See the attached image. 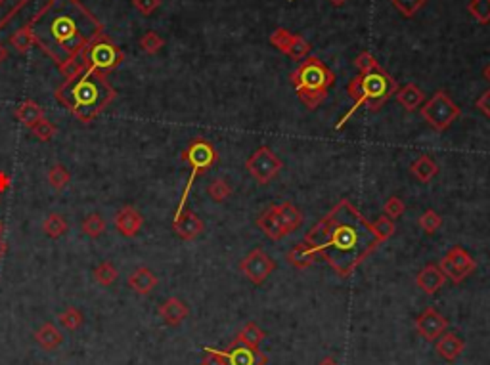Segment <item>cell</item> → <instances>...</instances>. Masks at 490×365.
Wrapping results in <instances>:
<instances>
[{
    "label": "cell",
    "mask_w": 490,
    "mask_h": 365,
    "mask_svg": "<svg viewBox=\"0 0 490 365\" xmlns=\"http://www.w3.org/2000/svg\"><path fill=\"white\" fill-rule=\"evenodd\" d=\"M355 65L360 73H370V71L381 68L380 63H377V60H375L374 55L370 54V52H360V54L356 55Z\"/></svg>",
    "instance_id": "cell-45"
},
{
    "label": "cell",
    "mask_w": 490,
    "mask_h": 365,
    "mask_svg": "<svg viewBox=\"0 0 490 365\" xmlns=\"http://www.w3.org/2000/svg\"><path fill=\"white\" fill-rule=\"evenodd\" d=\"M224 356H226V365H266L269 364V358L259 350H253V348H247L245 344L238 342L234 339L230 342V347L224 350Z\"/></svg>",
    "instance_id": "cell-12"
},
{
    "label": "cell",
    "mask_w": 490,
    "mask_h": 365,
    "mask_svg": "<svg viewBox=\"0 0 490 365\" xmlns=\"http://www.w3.org/2000/svg\"><path fill=\"white\" fill-rule=\"evenodd\" d=\"M58 319H60L61 325L68 329V331H77V329L83 327V323H85L83 312H80L79 308H75V306H68V308L58 316Z\"/></svg>",
    "instance_id": "cell-31"
},
{
    "label": "cell",
    "mask_w": 490,
    "mask_h": 365,
    "mask_svg": "<svg viewBox=\"0 0 490 365\" xmlns=\"http://www.w3.org/2000/svg\"><path fill=\"white\" fill-rule=\"evenodd\" d=\"M318 365H339V364H337V361L333 358H324V359H322V361H320Z\"/></svg>",
    "instance_id": "cell-53"
},
{
    "label": "cell",
    "mask_w": 490,
    "mask_h": 365,
    "mask_svg": "<svg viewBox=\"0 0 490 365\" xmlns=\"http://www.w3.org/2000/svg\"><path fill=\"white\" fill-rule=\"evenodd\" d=\"M14 115L24 127L33 128L41 119H44V110L35 100H24L21 104L14 110Z\"/></svg>",
    "instance_id": "cell-21"
},
{
    "label": "cell",
    "mask_w": 490,
    "mask_h": 365,
    "mask_svg": "<svg viewBox=\"0 0 490 365\" xmlns=\"http://www.w3.org/2000/svg\"><path fill=\"white\" fill-rule=\"evenodd\" d=\"M372 228H374V236L380 243L387 241V239L391 238L392 233H395V230H397L395 220H391L389 216H385V214L375 220V224H372Z\"/></svg>",
    "instance_id": "cell-35"
},
{
    "label": "cell",
    "mask_w": 490,
    "mask_h": 365,
    "mask_svg": "<svg viewBox=\"0 0 490 365\" xmlns=\"http://www.w3.org/2000/svg\"><path fill=\"white\" fill-rule=\"evenodd\" d=\"M447 283V275L442 274V270L437 264H427L425 268L416 275V285L419 291L425 295H435L442 289V285Z\"/></svg>",
    "instance_id": "cell-15"
},
{
    "label": "cell",
    "mask_w": 490,
    "mask_h": 365,
    "mask_svg": "<svg viewBox=\"0 0 490 365\" xmlns=\"http://www.w3.org/2000/svg\"><path fill=\"white\" fill-rule=\"evenodd\" d=\"M56 100L80 122H92L96 117L110 107L117 97L115 88L110 85L108 75L94 69H85L83 73L69 77L56 88Z\"/></svg>",
    "instance_id": "cell-3"
},
{
    "label": "cell",
    "mask_w": 490,
    "mask_h": 365,
    "mask_svg": "<svg viewBox=\"0 0 490 365\" xmlns=\"http://www.w3.org/2000/svg\"><path fill=\"white\" fill-rule=\"evenodd\" d=\"M27 2L29 0H0V27H4Z\"/></svg>",
    "instance_id": "cell-36"
},
{
    "label": "cell",
    "mask_w": 490,
    "mask_h": 365,
    "mask_svg": "<svg viewBox=\"0 0 490 365\" xmlns=\"http://www.w3.org/2000/svg\"><path fill=\"white\" fill-rule=\"evenodd\" d=\"M483 75H484V77H486V80H489V83H490V63H489V65H486V68H484Z\"/></svg>",
    "instance_id": "cell-55"
},
{
    "label": "cell",
    "mask_w": 490,
    "mask_h": 365,
    "mask_svg": "<svg viewBox=\"0 0 490 365\" xmlns=\"http://www.w3.org/2000/svg\"><path fill=\"white\" fill-rule=\"evenodd\" d=\"M203 228H205L203 220L194 211H188V208H184V213L180 216L172 218V230L184 241H194V239L199 238L203 233Z\"/></svg>",
    "instance_id": "cell-13"
},
{
    "label": "cell",
    "mask_w": 490,
    "mask_h": 365,
    "mask_svg": "<svg viewBox=\"0 0 490 365\" xmlns=\"http://www.w3.org/2000/svg\"><path fill=\"white\" fill-rule=\"evenodd\" d=\"M207 194L213 201L222 203V201H226L228 197L232 195V186H230L224 178H214L213 182L209 184Z\"/></svg>",
    "instance_id": "cell-33"
},
{
    "label": "cell",
    "mask_w": 490,
    "mask_h": 365,
    "mask_svg": "<svg viewBox=\"0 0 490 365\" xmlns=\"http://www.w3.org/2000/svg\"><path fill=\"white\" fill-rule=\"evenodd\" d=\"M289 2H291V0H289Z\"/></svg>",
    "instance_id": "cell-57"
},
{
    "label": "cell",
    "mask_w": 490,
    "mask_h": 365,
    "mask_svg": "<svg viewBox=\"0 0 490 365\" xmlns=\"http://www.w3.org/2000/svg\"><path fill=\"white\" fill-rule=\"evenodd\" d=\"M295 94L305 104L306 110H318L328 97L330 86L335 83V73L320 58L308 55L299 63V68L289 75Z\"/></svg>",
    "instance_id": "cell-5"
},
{
    "label": "cell",
    "mask_w": 490,
    "mask_h": 365,
    "mask_svg": "<svg viewBox=\"0 0 490 365\" xmlns=\"http://www.w3.org/2000/svg\"><path fill=\"white\" fill-rule=\"evenodd\" d=\"M391 4L406 18H414L427 4V0H391Z\"/></svg>",
    "instance_id": "cell-42"
},
{
    "label": "cell",
    "mask_w": 490,
    "mask_h": 365,
    "mask_svg": "<svg viewBox=\"0 0 490 365\" xmlns=\"http://www.w3.org/2000/svg\"><path fill=\"white\" fill-rule=\"evenodd\" d=\"M69 230V224L68 220L63 218L61 214L58 213H52L46 216V220L43 222V231L48 236L50 239H58L61 238L66 231Z\"/></svg>",
    "instance_id": "cell-29"
},
{
    "label": "cell",
    "mask_w": 490,
    "mask_h": 365,
    "mask_svg": "<svg viewBox=\"0 0 490 365\" xmlns=\"http://www.w3.org/2000/svg\"><path fill=\"white\" fill-rule=\"evenodd\" d=\"M467 10L479 23H490V0H471Z\"/></svg>",
    "instance_id": "cell-41"
},
{
    "label": "cell",
    "mask_w": 490,
    "mask_h": 365,
    "mask_svg": "<svg viewBox=\"0 0 490 365\" xmlns=\"http://www.w3.org/2000/svg\"><path fill=\"white\" fill-rule=\"evenodd\" d=\"M311 43L308 41H305V38L301 37V35H293V41H291V46H289L288 50V55L289 58H293L295 61H303L308 58V54H311Z\"/></svg>",
    "instance_id": "cell-39"
},
{
    "label": "cell",
    "mask_w": 490,
    "mask_h": 365,
    "mask_svg": "<svg viewBox=\"0 0 490 365\" xmlns=\"http://www.w3.org/2000/svg\"><path fill=\"white\" fill-rule=\"evenodd\" d=\"M395 96H397L398 104L402 105L406 111L419 110L423 105V102H425V94H423L422 88L414 85V83L402 86V88H398Z\"/></svg>",
    "instance_id": "cell-22"
},
{
    "label": "cell",
    "mask_w": 490,
    "mask_h": 365,
    "mask_svg": "<svg viewBox=\"0 0 490 365\" xmlns=\"http://www.w3.org/2000/svg\"><path fill=\"white\" fill-rule=\"evenodd\" d=\"M92 275H94V281H96L98 285L111 287L117 281V277H119V270L115 268V264H113V262L104 260V262H100L98 266L94 268Z\"/></svg>",
    "instance_id": "cell-28"
},
{
    "label": "cell",
    "mask_w": 490,
    "mask_h": 365,
    "mask_svg": "<svg viewBox=\"0 0 490 365\" xmlns=\"http://www.w3.org/2000/svg\"><path fill=\"white\" fill-rule=\"evenodd\" d=\"M437 352H439V356H441L442 359H447V361H456V359L464 354V348H466V342L462 341L458 335H454V333H442L439 339H437Z\"/></svg>",
    "instance_id": "cell-18"
},
{
    "label": "cell",
    "mask_w": 490,
    "mask_h": 365,
    "mask_svg": "<svg viewBox=\"0 0 490 365\" xmlns=\"http://www.w3.org/2000/svg\"><path fill=\"white\" fill-rule=\"evenodd\" d=\"M448 319L442 316L441 312L435 310L433 306H429L417 316L416 319V331L417 335L422 337L423 341L435 342L442 333H447Z\"/></svg>",
    "instance_id": "cell-11"
},
{
    "label": "cell",
    "mask_w": 490,
    "mask_h": 365,
    "mask_svg": "<svg viewBox=\"0 0 490 365\" xmlns=\"http://www.w3.org/2000/svg\"><path fill=\"white\" fill-rule=\"evenodd\" d=\"M157 283H160L157 275L153 274L150 268H146V266L136 268L135 272L129 275V280H127V285H129L130 291H135L136 295H140V297L150 295V292L157 287Z\"/></svg>",
    "instance_id": "cell-17"
},
{
    "label": "cell",
    "mask_w": 490,
    "mask_h": 365,
    "mask_svg": "<svg viewBox=\"0 0 490 365\" xmlns=\"http://www.w3.org/2000/svg\"><path fill=\"white\" fill-rule=\"evenodd\" d=\"M410 172L419 182H431L439 174V164L429 155H422L410 164Z\"/></svg>",
    "instance_id": "cell-26"
},
{
    "label": "cell",
    "mask_w": 490,
    "mask_h": 365,
    "mask_svg": "<svg viewBox=\"0 0 490 365\" xmlns=\"http://www.w3.org/2000/svg\"><path fill=\"white\" fill-rule=\"evenodd\" d=\"M140 48L146 52V54L153 55L157 54L163 46H165V41L155 33V31H147V33H144L140 37Z\"/></svg>",
    "instance_id": "cell-38"
},
{
    "label": "cell",
    "mask_w": 490,
    "mask_h": 365,
    "mask_svg": "<svg viewBox=\"0 0 490 365\" xmlns=\"http://www.w3.org/2000/svg\"><path fill=\"white\" fill-rule=\"evenodd\" d=\"M417 224H419V228H422L425 233H435V231L441 230L442 226V216L437 211H433V208H427L425 213L419 216V220H417Z\"/></svg>",
    "instance_id": "cell-34"
},
{
    "label": "cell",
    "mask_w": 490,
    "mask_h": 365,
    "mask_svg": "<svg viewBox=\"0 0 490 365\" xmlns=\"http://www.w3.org/2000/svg\"><path fill=\"white\" fill-rule=\"evenodd\" d=\"M10 184H12V180H10V176H8L6 172L0 171V194H4L8 188H10Z\"/></svg>",
    "instance_id": "cell-50"
},
{
    "label": "cell",
    "mask_w": 490,
    "mask_h": 365,
    "mask_svg": "<svg viewBox=\"0 0 490 365\" xmlns=\"http://www.w3.org/2000/svg\"><path fill=\"white\" fill-rule=\"evenodd\" d=\"M35 341H37V344L43 350H46V352H54V350H58V348L63 344V335H61V331L58 327H56L54 323L52 322H46L43 323L41 327L35 331Z\"/></svg>",
    "instance_id": "cell-20"
},
{
    "label": "cell",
    "mask_w": 490,
    "mask_h": 365,
    "mask_svg": "<svg viewBox=\"0 0 490 365\" xmlns=\"http://www.w3.org/2000/svg\"><path fill=\"white\" fill-rule=\"evenodd\" d=\"M330 2L333 6H343L345 2H349V0H330Z\"/></svg>",
    "instance_id": "cell-54"
},
{
    "label": "cell",
    "mask_w": 490,
    "mask_h": 365,
    "mask_svg": "<svg viewBox=\"0 0 490 365\" xmlns=\"http://www.w3.org/2000/svg\"><path fill=\"white\" fill-rule=\"evenodd\" d=\"M264 339H266V333L255 322L245 323L241 331L238 333V337H236V341L245 344L247 348H253V350H259Z\"/></svg>",
    "instance_id": "cell-25"
},
{
    "label": "cell",
    "mask_w": 490,
    "mask_h": 365,
    "mask_svg": "<svg viewBox=\"0 0 490 365\" xmlns=\"http://www.w3.org/2000/svg\"><path fill=\"white\" fill-rule=\"evenodd\" d=\"M35 46L66 73L80 61L88 44L104 33V25L79 0H48L27 23Z\"/></svg>",
    "instance_id": "cell-1"
},
{
    "label": "cell",
    "mask_w": 490,
    "mask_h": 365,
    "mask_svg": "<svg viewBox=\"0 0 490 365\" xmlns=\"http://www.w3.org/2000/svg\"><path fill=\"white\" fill-rule=\"evenodd\" d=\"M257 226L263 230V233L272 241H280L286 238V233L282 230L280 218H278V205H270L257 220Z\"/></svg>",
    "instance_id": "cell-19"
},
{
    "label": "cell",
    "mask_w": 490,
    "mask_h": 365,
    "mask_svg": "<svg viewBox=\"0 0 490 365\" xmlns=\"http://www.w3.org/2000/svg\"><path fill=\"white\" fill-rule=\"evenodd\" d=\"M2 233H4V224L0 222V238H2Z\"/></svg>",
    "instance_id": "cell-56"
},
{
    "label": "cell",
    "mask_w": 490,
    "mask_h": 365,
    "mask_svg": "<svg viewBox=\"0 0 490 365\" xmlns=\"http://www.w3.org/2000/svg\"><path fill=\"white\" fill-rule=\"evenodd\" d=\"M10 44H12L16 52L19 54H25L31 46H35V41H33V35L27 27H21L19 31H16L12 37H10Z\"/></svg>",
    "instance_id": "cell-37"
},
{
    "label": "cell",
    "mask_w": 490,
    "mask_h": 365,
    "mask_svg": "<svg viewBox=\"0 0 490 365\" xmlns=\"http://www.w3.org/2000/svg\"><path fill=\"white\" fill-rule=\"evenodd\" d=\"M6 58H8V50H6V46H4V44L0 43V63H2V61L6 60Z\"/></svg>",
    "instance_id": "cell-52"
},
{
    "label": "cell",
    "mask_w": 490,
    "mask_h": 365,
    "mask_svg": "<svg viewBox=\"0 0 490 365\" xmlns=\"http://www.w3.org/2000/svg\"><path fill=\"white\" fill-rule=\"evenodd\" d=\"M405 211H406V205H405V201L400 199V197H389L385 201V205H383V214L385 216H389L391 220H397V218H400L402 214H405Z\"/></svg>",
    "instance_id": "cell-44"
},
{
    "label": "cell",
    "mask_w": 490,
    "mask_h": 365,
    "mask_svg": "<svg viewBox=\"0 0 490 365\" xmlns=\"http://www.w3.org/2000/svg\"><path fill=\"white\" fill-rule=\"evenodd\" d=\"M397 80L392 79L383 68H377L374 71H370V73H360L358 77H355L347 85V92L355 100V105L341 117V121L337 122V128L343 127L345 122L349 121L350 117L356 113V110L362 107V105H366L372 113L380 111L387 100H391L397 94Z\"/></svg>",
    "instance_id": "cell-4"
},
{
    "label": "cell",
    "mask_w": 490,
    "mask_h": 365,
    "mask_svg": "<svg viewBox=\"0 0 490 365\" xmlns=\"http://www.w3.org/2000/svg\"><path fill=\"white\" fill-rule=\"evenodd\" d=\"M113 224H115L117 231L121 233L123 238H135L138 236V231L142 230V224H144V216L140 214V211H136L132 205H127L117 211L115 218H113Z\"/></svg>",
    "instance_id": "cell-14"
},
{
    "label": "cell",
    "mask_w": 490,
    "mask_h": 365,
    "mask_svg": "<svg viewBox=\"0 0 490 365\" xmlns=\"http://www.w3.org/2000/svg\"><path fill=\"white\" fill-rule=\"evenodd\" d=\"M203 359L202 365H226V356H224V350H217V348H205L203 350Z\"/></svg>",
    "instance_id": "cell-46"
},
{
    "label": "cell",
    "mask_w": 490,
    "mask_h": 365,
    "mask_svg": "<svg viewBox=\"0 0 490 365\" xmlns=\"http://www.w3.org/2000/svg\"><path fill=\"white\" fill-rule=\"evenodd\" d=\"M291 41H293V33H289L288 29H276L272 35H270V44L276 46V48L288 54L289 46H291Z\"/></svg>",
    "instance_id": "cell-43"
},
{
    "label": "cell",
    "mask_w": 490,
    "mask_h": 365,
    "mask_svg": "<svg viewBox=\"0 0 490 365\" xmlns=\"http://www.w3.org/2000/svg\"><path fill=\"white\" fill-rule=\"evenodd\" d=\"M125 60V52L111 41L105 33H102L98 38H94L85 52L80 54V63L86 69H94L98 73H111L117 69Z\"/></svg>",
    "instance_id": "cell-7"
},
{
    "label": "cell",
    "mask_w": 490,
    "mask_h": 365,
    "mask_svg": "<svg viewBox=\"0 0 490 365\" xmlns=\"http://www.w3.org/2000/svg\"><path fill=\"white\" fill-rule=\"evenodd\" d=\"M182 161L190 164V176H188V182H186V188L182 191V197H180V203H178L177 213H174V218L180 216L186 208V203H188V197H190V191L194 188V182H196L197 176H202L205 172L213 166L217 161H219V153L214 149V146L205 138H194V140L188 144V147L182 152Z\"/></svg>",
    "instance_id": "cell-6"
},
{
    "label": "cell",
    "mask_w": 490,
    "mask_h": 365,
    "mask_svg": "<svg viewBox=\"0 0 490 365\" xmlns=\"http://www.w3.org/2000/svg\"><path fill=\"white\" fill-rule=\"evenodd\" d=\"M157 314H160L161 319L165 322V325H169V327H177V325H180L186 317L190 316V308H188V305H186L184 300H180L178 297H171L167 298L165 302L160 306Z\"/></svg>",
    "instance_id": "cell-16"
},
{
    "label": "cell",
    "mask_w": 490,
    "mask_h": 365,
    "mask_svg": "<svg viewBox=\"0 0 490 365\" xmlns=\"http://www.w3.org/2000/svg\"><path fill=\"white\" fill-rule=\"evenodd\" d=\"M245 169H247V172L251 174L253 180L259 186H266L280 174V171L283 169V163L282 159L278 157L270 147L263 146L255 149L251 153V157L245 161Z\"/></svg>",
    "instance_id": "cell-9"
},
{
    "label": "cell",
    "mask_w": 490,
    "mask_h": 365,
    "mask_svg": "<svg viewBox=\"0 0 490 365\" xmlns=\"http://www.w3.org/2000/svg\"><path fill=\"white\" fill-rule=\"evenodd\" d=\"M29 130L33 132V136L41 142H50L56 134H58V128H56V125L54 122H50L46 117L41 119V121H38L33 128H29Z\"/></svg>",
    "instance_id": "cell-40"
},
{
    "label": "cell",
    "mask_w": 490,
    "mask_h": 365,
    "mask_svg": "<svg viewBox=\"0 0 490 365\" xmlns=\"http://www.w3.org/2000/svg\"><path fill=\"white\" fill-rule=\"evenodd\" d=\"M278 218H280V224H282L286 236H291L295 230H299L303 226V213L297 207H293L291 203L278 205Z\"/></svg>",
    "instance_id": "cell-23"
},
{
    "label": "cell",
    "mask_w": 490,
    "mask_h": 365,
    "mask_svg": "<svg viewBox=\"0 0 490 365\" xmlns=\"http://www.w3.org/2000/svg\"><path fill=\"white\" fill-rule=\"evenodd\" d=\"M477 107L481 113H484V115L490 119V88L486 92H483V96L479 97Z\"/></svg>",
    "instance_id": "cell-49"
},
{
    "label": "cell",
    "mask_w": 490,
    "mask_h": 365,
    "mask_svg": "<svg viewBox=\"0 0 490 365\" xmlns=\"http://www.w3.org/2000/svg\"><path fill=\"white\" fill-rule=\"evenodd\" d=\"M419 110H422V117L425 119V122L437 132H444L462 115V110L454 104L444 90H437L433 97H429Z\"/></svg>",
    "instance_id": "cell-8"
},
{
    "label": "cell",
    "mask_w": 490,
    "mask_h": 365,
    "mask_svg": "<svg viewBox=\"0 0 490 365\" xmlns=\"http://www.w3.org/2000/svg\"><path fill=\"white\" fill-rule=\"evenodd\" d=\"M80 230H83V233H85L86 238L98 239L100 236H102V233L105 231V220L102 218L98 213H92V214H88L85 220H83Z\"/></svg>",
    "instance_id": "cell-30"
},
{
    "label": "cell",
    "mask_w": 490,
    "mask_h": 365,
    "mask_svg": "<svg viewBox=\"0 0 490 365\" xmlns=\"http://www.w3.org/2000/svg\"><path fill=\"white\" fill-rule=\"evenodd\" d=\"M48 184L56 191H61V189L68 188V184L71 182V174L69 171L63 166V164H54L52 169L48 171Z\"/></svg>",
    "instance_id": "cell-32"
},
{
    "label": "cell",
    "mask_w": 490,
    "mask_h": 365,
    "mask_svg": "<svg viewBox=\"0 0 490 365\" xmlns=\"http://www.w3.org/2000/svg\"><path fill=\"white\" fill-rule=\"evenodd\" d=\"M316 258H318V256L314 255L313 250L308 249L303 241L295 245L293 249L288 253V262L297 270H305L308 268V266H313Z\"/></svg>",
    "instance_id": "cell-27"
},
{
    "label": "cell",
    "mask_w": 490,
    "mask_h": 365,
    "mask_svg": "<svg viewBox=\"0 0 490 365\" xmlns=\"http://www.w3.org/2000/svg\"><path fill=\"white\" fill-rule=\"evenodd\" d=\"M303 243L314 255L322 256L328 266L345 280L377 249L380 241L375 239L372 224L350 205L349 199H341L308 230Z\"/></svg>",
    "instance_id": "cell-2"
},
{
    "label": "cell",
    "mask_w": 490,
    "mask_h": 365,
    "mask_svg": "<svg viewBox=\"0 0 490 365\" xmlns=\"http://www.w3.org/2000/svg\"><path fill=\"white\" fill-rule=\"evenodd\" d=\"M447 258L454 264V268L458 270L459 274L464 275V277H467V275H471L475 270H477V262L473 260V256L467 253L464 247H452V249L448 250L447 253Z\"/></svg>",
    "instance_id": "cell-24"
},
{
    "label": "cell",
    "mask_w": 490,
    "mask_h": 365,
    "mask_svg": "<svg viewBox=\"0 0 490 365\" xmlns=\"http://www.w3.org/2000/svg\"><path fill=\"white\" fill-rule=\"evenodd\" d=\"M439 268L442 270V274L447 275V280L452 281L454 285H459L462 281L466 280L464 275L459 274L458 270L454 268V264H452V262H450V260H448L447 256H444V258H442V260H441V264H439Z\"/></svg>",
    "instance_id": "cell-47"
},
{
    "label": "cell",
    "mask_w": 490,
    "mask_h": 365,
    "mask_svg": "<svg viewBox=\"0 0 490 365\" xmlns=\"http://www.w3.org/2000/svg\"><path fill=\"white\" fill-rule=\"evenodd\" d=\"M132 4L142 16H152L161 6V0H132Z\"/></svg>",
    "instance_id": "cell-48"
},
{
    "label": "cell",
    "mask_w": 490,
    "mask_h": 365,
    "mask_svg": "<svg viewBox=\"0 0 490 365\" xmlns=\"http://www.w3.org/2000/svg\"><path fill=\"white\" fill-rule=\"evenodd\" d=\"M276 270V262L263 249L251 250L239 262V272L251 281L253 285H263L269 280V275Z\"/></svg>",
    "instance_id": "cell-10"
},
{
    "label": "cell",
    "mask_w": 490,
    "mask_h": 365,
    "mask_svg": "<svg viewBox=\"0 0 490 365\" xmlns=\"http://www.w3.org/2000/svg\"><path fill=\"white\" fill-rule=\"evenodd\" d=\"M6 253H8V243L4 241V239L0 238V258H4V256H6Z\"/></svg>",
    "instance_id": "cell-51"
}]
</instances>
